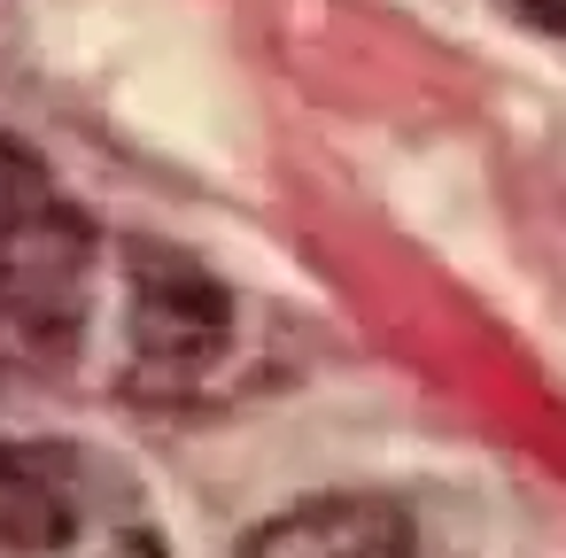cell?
Listing matches in <instances>:
<instances>
[{
	"mask_svg": "<svg viewBox=\"0 0 566 558\" xmlns=\"http://www.w3.org/2000/svg\"><path fill=\"white\" fill-rule=\"evenodd\" d=\"M94 310V225L55 187V171L0 140V365L55 372L78 357Z\"/></svg>",
	"mask_w": 566,
	"mask_h": 558,
	"instance_id": "cell-1",
	"label": "cell"
},
{
	"mask_svg": "<svg viewBox=\"0 0 566 558\" xmlns=\"http://www.w3.org/2000/svg\"><path fill=\"white\" fill-rule=\"evenodd\" d=\"M0 558H171L140 481L86 442H0Z\"/></svg>",
	"mask_w": 566,
	"mask_h": 558,
	"instance_id": "cell-2",
	"label": "cell"
},
{
	"mask_svg": "<svg viewBox=\"0 0 566 558\" xmlns=\"http://www.w3.org/2000/svg\"><path fill=\"white\" fill-rule=\"evenodd\" d=\"M125 349H133V388L156 403H187L233 349V295L218 272H202L179 249L140 241L133 249V287H125Z\"/></svg>",
	"mask_w": 566,
	"mask_h": 558,
	"instance_id": "cell-3",
	"label": "cell"
},
{
	"mask_svg": "<svg viewBox=\"0 0 566 558\" xmlns=\"http://www.w3.org/2000/svg\"><path fill=\"white\" fill-rule=\"evenodd\" d=\"M233 558H419V527L396 496L349 488V496H303L249 527Z\"/></svg>",
	"mask_w": 566,
	"mask_h": 558,
	"instance_id": "cell-4",
	"label": "cell"
},
{
	"mask_svg": "<svg viewBox=\"0 0 566 558\" xmlns=\"http://www.w3.org/2000/svg\"><path fill=\"white\" fill-rule=\"evenodd\" d=\"M496 9H512V17H527V24H543L551 40H566V0H496Z\"/></svg>",
	"mask_w": 566,
	"mask_h": 558,
	"instance_id": "cell-5",
	"label": "cell"
},
{
	"mask_svg": "<svg viewBox=\"0 0 566 558\" xmlns=\"http://www.w3.org/2000/svg\"><path fill=\"white\" fill-rule=\"evenodd\" d=\"M0 17H9V0H0Z\"/></svg>",
	"mask_w": 566,
	"mask_h": 558,
	"instance_id": "cell-6",
	"label": "cell"
}]
</instances>
